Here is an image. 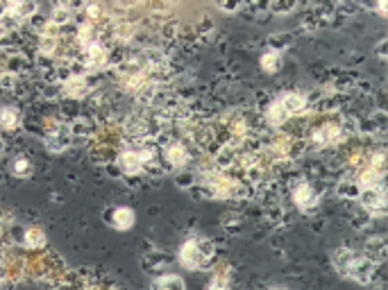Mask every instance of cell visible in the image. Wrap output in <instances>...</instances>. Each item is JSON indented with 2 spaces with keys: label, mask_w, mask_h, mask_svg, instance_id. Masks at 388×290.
I'll list each match as a JSON object with an SVG mask.
<instances>
[{
  "label": "cell",
  "mask_w": 388,
  "mask_h": 290,
  "mask_svg": "<svg viewBox=\"0 0 388 290\" xmlns=\"http://www.w3.org/2000/svg\"><path fill=\"white\" fill-rule=\"evenodd\" d=\"M16 172H23L25 168H28V161H25V159H16Z\"/></svg>",
  "instance_id": "3"
},
{
  "label": "cell",
  "mask_w": 388,
  "mask_h": 290,
  "mask_svg": "<svg viewBox=\"0 0 388 290\" xmlns=\"http://www.w3.org/2000/svg\"><path fill=\"white\" fill-rule=\"evenodd\" d=\"M157 288H166V290H184V283L177 279V276H166L164 281H159Z\"/></svg>",
  "instance_id": "2"
},
{
  "label": "cell",
  "mask_w": 388,
  "mask_h": 290,
  "mask_svg": "<svg viewBox=\"0 0 388 290\" xmlns=\"http://www.w3.org/2000/svg\"><path fill=\"white\" fill-rule=\"evenodd\" d=\"M114 215L116 218H111V222H114L118 229H127V227L134 222V213L130 211V208H116Z\"/></svg>",
  "instance_id": "1"
}]
</instances>
